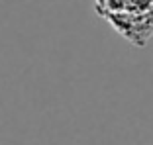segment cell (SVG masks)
<instances>
[{
    "label": "cell",
    "mask_w": 153,
    "mask_h": 145,
    "mask_svg": "<svg viewBox=\"0 0 153 145\" xmlns=\"http://www.w3.org/2000/svg\"><path fill=\"white\" fill-rule=\"evenodd\" d=\"M100 2H102V0H94V6H98V4H100Z\"/></svg>",
    "instance_id": "3"
},
{
    "label": "cell",
    "mask_w": 153,
    "mask_h": 145,
    "mask_svg": "<svg viewBox=\"0 0 153 145\" xmlns=\"http://www.w3.org/2000/svg\"><path fill=\"white\" fill-rule=\"evenodd\" d=\"M98 16L134 47H145L153 37V8L147 12H98Z\"/></svg>",
    "instance_id": "1"
},
{
    "label": "cell",
    "mask_w": 153,
    "mask_h": 145,
    "mask_svg": "<svg viewBox=\"0 0 153 145\" xmlns=\"http://www.w3.org/2000/svg\"><path fill=\"white\" fill-rule=\"evenodd\" d=\"M153 8V0H126V12H147Z\"/></svg>",
    "instance_id": "2"
}]
</instances>
